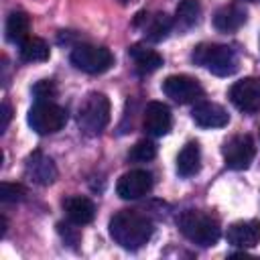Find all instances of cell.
<instances>
[{"label":"cell","mask_w":260,"mask_h":260,"mask_svg":"<svg viewBox=\"0 0 260 260\" xmlns=\"http://www.w3.org/2000/svg\"><path fill=\"white\" fill-rule=\"evenodd\" d=\"M225 238L232 246L236 248H254L260 242V221L256 219H246V221H236L228 228Z\"/></svg>","instance_id":"obj_13"},{"label":"cell","mask_w":260,"mask_h":260,"mask_svg":"<svg viewBox=\"0 0 260 260\" xmlns=\"http://www.w3.org/2000/svg\"><path fill=\"white\" fill-rule=\"evenodd\" d=\"M221 152H223L225 167H230L234 171H242V169L250 167V162L256 154V146L248 134H236L223 144Z\"/></svg>","instance_id":"obj_7"},{"label":"cell","mask_w":260,"mask_h":260,"mask_svg":"<svg viewBox=\"0 0 260 260\" xmlns=\"http://www.w3.org/2000/svg\"><path fill=\"white\" fill-rule=\"evenodd\" d=\"M191 59L217 77H228L238 71V57L228 45L201 43L195 47Z\"/></svg>","instance_id":"obj_3"},{"label":"cell","mask_w":260,"mask_h":260,"mask_svg":"<svg viewBox=\"0 0 260 260\" xmlns=\"http://www.w3.org/2000/svg\"><path fill=\"white\" fill-rule=\"evenodd\" d=\"M32 93H35L37 102H53V98L57 95V87H55V83H53V81L43 79V81L35 83Z\"/></svg>","instance_id":"obj_25"},{"label":"cell","mask_w":260,"mask_h":260,"mask_svg":"<svg viewBox=\"0 0 260 260\" xmlns=\"http://www.w3.org/2000/svg\"><path fill=\"white\" fill-rule=\"evenodd\" d=\"M24 175L28 181H32L35 185H51L57 179V167L53 162L51 156L43 154L41 150H35L24 165Z\"/></svg>","instance_id":"obj_11"},{"label":"cell","mask_w":260,"mask_h":260,"mask_svg":"<svg viewBox=\"0 0 260 260\" xmlns=\"http://www.w3.org/2000/svg\"><path fill=\"white\" fill-rule=\"evenodd\" d=\"M152 189V175L142 169L124 173L116 183V193L122 199H140Z\"/></svg>","instance_id":"obj_10"},{"label":"cell","mask_w":260,"mask_h":260,"mask_svg":"<svg viewBox=\"0 0 260 260\" xmlns=\"http://www.w3.org/2000/svg\"><path fill=\"white\" fill-rule=\"evenodd\" d=\"M152 221L136 209H122L110 219V236L126 250H138L152 238Z\"/></svg>","instance_id":"obj_1"},{"label":"cell","mask_w":260,"mask_h":260,"mask_svg":"<svg viewBox=\"0 0 260 260\" xmlns=\"http://www.w3.org/2000/svg\"><path fill=\"white\" fill-rule=\"evenodd\" d=\"M77 122L85 134H89V136L100 134L110 122V100L98 91L87 93L79 106Z\"/></svg>","instance_id":"obj_4"},{"label":"cell","mask_w":260,"mask_h":260,"mask_svg":"<svg viewBox=\"0 0 260 260\" xmlns=\"http://www.w3.org/2000/svg\"><path fill=\"white\" fill-rule=\"evenodd\" d=\"M128 53H130V57H132V61L140 73H152L162 65V57L156 51L146 49L142 45H132Z\"/></svg>","instance_id":"obj_18"},{"label":"cell","mask_w":260,"mask_h":260,"mask_svg":"<svg viewBox=\"0 0 260 260\" xmlns=\"http://www.w3.org/2000/svg\"><path fill=\"white\" fill-rule=\"evenodd\" d=\"M248 2H256V0H248Z\"/></svg>","instance_id":"obj_28"},{"label":"cell","mask_w":260,"mask_h":260,"mask_svg":"<svg viewBox=\"0 0 260 260\" xmlns=\"http://www.w3.org/2000/svg\"><path fill=\"white\" fill-rule=\"evenodd\" d=\"M162 91L167 98H171L177 104H189L195 102L197 98H201L203 87L199 85V81L195 77L189 75H169L162 81Z\"/></svg>","instance_id":"obj_9"},{"label":"cell","mask_w":260,"mask_h":260,"mask_svg":"<svg viewBox=\"0 0 260 260\" xmlns=\"http://www.w3.org/2000/svg\"><path fill=\"white\" fill-rule=\"evenodd\" d=\"M71 63L89 75H100L108 71L114 65V55L106 47H95V45H77L71 51Z\"/></svg>","instance_id":"obj_6"},{"label":"cell","mask_w":260,"mask_h":260,"mask_svg":"<svg viewBox=\"0 0 260 260\" xmlns=\"http://www.w3.org/2000/svg\"><path fill=\"white\" fill-rule=\"evenodd\" d=\"M26 120H28V126L37 134H53L65 126L67 112H65V108L57 106L55 102H37L28 110Z\"/></svg>","instance_id":"obj_5"},{"label":"cell","mask_w":260,"mask_h":260,"mask_svg":"<svg viewBox=\"0 0 260 260\" xmlns=\"http://www.w3.org/2000/svg\"><path fill=\"white\" fill-rule=\"evenodd\" d=\"M201 16V4L197 0H181L175 10V24L179 30H189L199 22Z\"/></svg>","instance_id":"obj_19"},{"label":"cell","mask_w":260,"mask_h":260,"mask_svg":"<svg viewBox=\"0 0 260 260\" xmlns=\"http://www.w3.org/2000/svg\"><path fill=\"white\" fill-rule=\"evenodd\" d=\"M154 156H156V146L150 140H138L128 152V158L134 162H148Z\"/></svg>","instance_id":"obj_23"},{"label":"cell","mask_w":260,"mask_h":260,"mask_svg":"<svg viewBox=\"0 0 260 260\" xmlns=\"http://www.w3.org/2000/svg\"><path fill=\"white\" fill-rule=\"evenodd\" d=\"M171 28H173V18L165 12H158L148 20V26H144V35L150 43H160L169 37Z\"/></svg>","instance_id":"obj_21"},{"label":"cell","mask_w":260,"mask_h":260,"mask_svg":"<svg viewBox=\"0 0 260 260\" xmlns=\"http://www.w3.org/2000/svg\"><path fill=\"white\" fill-rule=\"evenodd\" d=\"M144 130L152 136H165L169 134L171 130V124H173V116H171V110L167 104L162 102H150L146 104V110H144Z\"/></svg>","instance_id":"obj_12"},{"label":"cell","mask_w":260,"mask_h":260,"mask_svg":"<svg viewBox=\"0 0 260 260\" xmlns=\"http://www.w3.org/2000/svg\"><path fill=\"white\" fill-rule=\"evenodd\" d=\"M246 22V10L238 4L221 6L213 16V26L221 32H234Z\"/></svg>","instance_id":"obj_16"},{"label":"cell","mask_w":260,"mask_h":260,"mask_svg":"<svg viewBox=\"0 0 260 260\" xmlns=\"http://www.w3.org/2000/svg\"><path fill=\"white\" fill-rule=\"evenodd\" d=\"M201 167V150H199V144L197 142H187L179 156H177V173L181 177H191L199 171Z\"/></svg>","instance_id":"obj_17"},{"label":"cell","mask_w":260,"mask_h":260,"mask_svg":"<svg viewBox=\"0 0 260 260\" xmlns=\"http://www.w3.org/2000/svg\"><path fill=\"white\" fill-rule=\"evenodd\" d=\"M120 4H132V2H136V0H118Z\"/></svg>","instance_id":"obj_27"},{"label":"cell","mask_w":260,"mask_h":260,"mask_svg":"<svg viewBox=\"0 0 260 260\" xmlns=\"http://www.w3.org/2000/svg\"><path fill=\"white\" fill-rule=\"evenodd\" d=\"M20 59L28 63H39L49 59V45L39 37H28L20 43Z\"/></svg>","instance_id":"obj_22"},{"label":"cell","mask_w":260,"mask_h":260,"mask_svg":"<svg viewBox=\"0 0 260 260\" xmlns=\"http://www.w3.org/2000/svg\"><path fill=\"white\" fill-rule=\"evenodd\" d=\"M230 100L244 114L258 112L260 110V79L244 77V79L236 81L230 89Z\"/></svg>","instance_id":"obj_8"},{"label":"cell","mask_w":260,"mask_h":260,"mask_svg":"<svg viewBox=\"0 0 260 260\" xmlns=\"http://www.w3.org/2000/svg\"><path fill=\"white\" fill-rule=\"evenodd\" d=\"M28 28H30V20L24 12H12L6 20V39L10 43H22L28 39Z\"/></svg>","instance_id":"obj_20"},{"label":"cell","mask_w":260,"mask_h":260,"mask_svg":"<svg viewBox=\"0 0 260 260\" xmlns=\"http://www.w3.org/2000/svg\"><path fill=\"white\" fill-rule=\"evenodd\" d=\"M10 118H12V108L8 102H2V122H0V132H4L10 124Z\"/></svg>","instance_id":"obj_26"},{"label":"cell","mask_w":260,"mask_h":260,"mask_svg":"<svg viewBox=\"0 0 260 260\" xmlns=\"http://www.w3.org/2000/svg\"><path fill=\"white\" fill-rule=\"evenodd\" d=\"M26 195V189L18 183H2L0 185V199L4 203H16V201H22Z\"/></svg>","instance_id":"obj_24"},{"label":"cell","mask_w":260,"mask_h":260,"mask_svg":"<svg viewBox=\"0 0 260 260\" xmlns=\"http://www.w3.org/2000/svg\"><path fill=\"white\" fill-rule=\"evenodd\" d=\"M193 120L201 128H223L230 122V114L225 112L223 106L213 104V102H201L193 108L191 112Z\"/></svg>","instance_id":"obj_14"},{"label":"cell","mask_w":260,"mask_h":260,"mask_svg":"<svg viewBox=\"0 0 260 260\" xmlns=\"http://www.w3.org/2000/svg\"><path fill=\"white\" fill-rule=\"evenodd\" d=\"M177 223H179L181 234L187 240H191L193 244H199L203 248L217 244L219 234H221L219 221L215 217H211L209 213H203L197 209H185L179 215Z\"/></svg>","instance_id":"obj_2"},{"label":"cell","mask_w":260,"mask_h":260,"mask_svg":"<svg viewBox=\"0 0 260 260\" xmlns=\"http://www.w3.org/2000/svg\"><path fill=\"white\" fill-rule=\"evenodd\" d=\"M63 209L69 217V221H73L75 225H85L93 219L95 215V205L91 199L81 197V195H71L63 201Z\"/></svg>","instance_id":"obj_15"}]
</instances>
